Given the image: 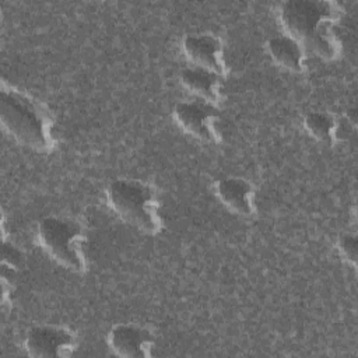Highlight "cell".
Returning a JSON list of instances; mask_svg holds the SVG:
<instances>
[{"label":"cell","instance_id":"obj_5","mask_svg":"<svg viewBox=\"0 0 358 358\" xmlns=\"http://www.w3.org/2000/svg\"><path fill=\"white\" fill-rule=\"evenodd\" d=\"M218 116L217 105L203 99L183 101L176 103L173 108V119L176 124L192 137L208 144H217L221 141V136L215 124Z\"/></svg>","mask_w":358,"mask_h":358},{"label":"cell","instance_id":"obj_10","mask_svg":"<svg viewBox=\"0 0 358 358\" xmlns=\"http://www.w3.org/2000/svg\"><path fill=\"white\" fill-rule=\"evenodd\" d=\"M221 78V76L196 66L187 67L180 73L182 85L199 99L213 105H218L222 99Z\"/></svg>","mask_w":358,"mask_h":358},{"label":"cell","instance_id":"obj_1","mask_svg":"<svg viewBox=\"0 0 358 358\" xmlns=\"http://www.w3.org/2000/svg\"><path fill=\"white\" fill-rule=\"evenodd\" d=\"M340 15V6L326 0H288L278 10L285 35L327 62L337 59L341 52V43L333 29Z\"/></svg>","mask_w":358,"mask_h":358},{"label":"cell","instance_id":"obj_13","mask_svg":"<svg viewBox=\"0 0 358 358\" xmlns=\"http://www.w3.org/2000/svg\"><path fill=\"white\" fill-rule=\"evenodd\" d=\"M357 245H358L357 236L352 234H344L343 236H340L337 243L340 256L354 267L357 266Z\"/></svg>","mask_w":358,"mask_h":358},{"label":"cell","instance_id":"obj_14","mask_svg":"<svg viewBox=\"0 0 358 358\" xmlns=\"http://www.w3.org/2000/svg\"><path fill=\"white\" fill-rule=\"evenodd\" d=\"M22 263V253L14 245H10L3 241V267L10 268L11 271L17 270Z\"/></svg>","mask_w":358,"mask_h":358},{"label":"cell","instance_id":"obj_9","mask_svg":"<svg viewBox=\"0 0 358 358\" xmlns=\"http://www.w3.org/2000/svg\"><path fill=\"white\" fill-rule=\"evenodd\" d=\"M214 190L220 201L232 213L250 217L255 214L253 186L242 178H222L214 183Z\"/></svg>","mask_w":358,"mask_h":358},{"label":"cell","instance_id":"obj_3","mask_svg":"<svg viewBox=\"0 0 358 358\" xmlns=\"http://www.w3.org/2000/svg\"><path fill=\"white\" fill-rule=\"evenodd\" d=\"M105 194L109 207L124 222L148 235L161 232L159 201L151 185L138 179H115Z\"/></svg>","mask_w":358,"mask_h":358},{"label":"cell","instance_id":"obj_11","mask_svg":"<svg viewBox=\"0 0 358 358\" xmlns=\"http://www.w3.org/2000/svg\"><path fill=\"white\" fill-rule=\"evenodd\" d=\"M267 52L275 64L291 73H301L305 69V49L288 35L270 38Z\"/></svg>","mask_w":358,"mask_h":358},{"label":"cell","instance_id":"obj_4","mask_svg":"<svg viewBox=\"0 0 358 358\" xmlns=\"http://www.w3.org/2000/svg\"><path fill=\"white\" fill-rule=\"evenodd\" d=\"M38 242L64 268L73 273H84L87 270L83 250L85 232L78 221L53 215L45 217L38 225Z\"/></svg>","mask_w":358,"mask_h":358},{"label":"cell","instance_id":"obj_2","mask_svg":"<svg viewBox=\"0 0 358 358\" xmlns=\"http://www.w3.org/2000/svg\"><path fill=\"white\" fill-rule=\"evenodd\" d=\"M0 120L18 144L42 154L55 148L53 116L48 106L6 81H1Z\"/></svg>","mask_w":358,"mask_h":358},{"label":"cell","instance_id":"obj_8","mask_svg":"<svg viewBox=\"0 0 358 358\" xmlns=\"http://www.w3.org/2000/svg\"><path fill=\"white\" fill-rule=\"evenodd\" d=\"M182 49L189 62L196 67L210 70L221 77L227 74L224 60L222 42L211 34L186 35L182 42Z\"/></svg>","mask_w":358,"mask_h":358},{"label":"cell","instance_id":"obj_6","mask_svg":"<svg viewBox=\"0 0 358 358\" xmlns=\"http://www.w3.org/2000/svg\"><path fill=\"white\" fill-rule=\"evenodd\" d=\"M77 347L74 333L63 326L41 324L27 331L24 348L31 357L60 358L69 357Z\"/></svg>","mask_w":358,"mask_h":358},{"label":"cell","instance_id":"obj_7","mask_svg":"<svg viewBox=\"0 0 358 358\" xmlns=\"http://www.w3.org/2000/svg\"><path fill=\"white\" fill-rule=\"evenodd\" d=\"M155 338L152 333L140 324L119 323L108 333L110 351L124 358H148L152 355Z\"/></svg>","mask_w":358,"mask_h":358},{"label":"cell","instance_id":"obj_12","mask_svg":"<svg viewBox=\"0 0 358 358\" xmlns=\"http://www.w3.org/2000/svg\"><path fill=\"white\" fill-rule=\"evenodd\" d=\"M303 127L308 134L317 141L331 144L336 141L337 119L326 112H309L303 117Z\"/></svg>","mask_w":358,"mask_h":358}]
</instances>
